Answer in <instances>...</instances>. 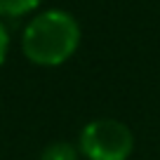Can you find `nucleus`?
Segmentation results:
<instances>
[{
    "label": "nucleus",
    "mask_w": 160,
    "mask_h": 160,
    "mask_svg": "<svg viewBox=\"0 0 160 160\" xmlns=\"http://www.w3.org/2000/svg\"><path fill=\"white\" fill-rule=\"evenodd\" d=\"M82 28L80 21L61 7L35 12L21 31V54L40 68H57L78 52Z\"/></svg>",
    "instance_id": "obj_1"
},
{
    "label": "nucleus",
    "mask_w": 160,
    "mask_h": 160,
    "mask_svg": "<svg viewBox=\"0 0 160 160\" xmlns=\"http://www.w3.org/2000/svg\"><path fill=\"white\" fill-rule=\"evenodd\" d=\"M78 151L85 160H130L134 132L115 118H94L78 134Z\"/></svg>",
    "instance_id": "obj_2"
},
{
    "label": "nucleus",
    "mask_w": 160,
    "mask_h": 160,
    "mask_svg": "<svg viewBox=\"0 0 160 160\" xmlns=\"http://www.w3.org/2000/svg\"><path fill=\"white\" fill-rule=\"evenodd\" d=\"M38 160H80V151L68 141H52L40 151Z\"/></svg>",
    "instance_id": "obj_3"
},
{
    "label": "nucleus",
    "mask_w": 160,
    "mask_h": 160,
    "mask_svg": "<svg viewBox=\"0 0 160 160\" xmlns=\"http://www.w3.org/2000/svg\"><path fill=\"white\" fill-rule=\"evenodd\" d=\"M42 5V0H0V17L5 19H19Z\"/></svg>",
    "instance_id": "obj_4"
},
{
    "label": "nucleus",
    "mask_w": 160,
    "mask_h": 160,
    "mask_svg": "<svg viewBox=\"0 0 160 160\" xmlns=\"http://www.w3.org/2000/svg\"><path fill=\"white\" fill-rule=\"evenodd\" d=\"M7 54H10V31H7L5 21L0 19V66L5 64Z\"/></svg>",
    "instance_id": "obj_5"
}]
</instances>
